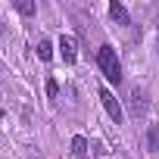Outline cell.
Returning a JSON list of instances; mask_svg holds the SVG:
<instances>
[{
  "label": "cell",
  "instance_id": "6da1fadb",
  "mask_svg": "<svg viewBox=\"0 0 159 159\" xmlns=\"http://www.w3.org/2000/svg\"><path fill=\"white\" fill-rule=\"evenodd\" d=\"M97 66H100V72H103V78L109 84H122V62H119L112 44H100L97 47Z\"/></svg>",
  "mask_w": 159,
  "mask_h": 159
},
{
  "label": "cell",
  "instance_id": "7a4b0ae2",
  "mask_svg": "<svg viewBox=\"0 0 159 159\" xmlns=\"http://www.w3.org/2000/svg\"><path fill=\"white\" fill-rule=\"evenodd\" d=\"M100 103H103V109L109 112V119H112L116 125H122V122H125V112H122V103L116 100V94H112L109 88H100Z\"/></svg>",
  "mask_w": 159,
  "mask_h": 159
},
{
  "label": "cell",
  "instance_id": "3957f363",
  "mask_svg": "<svg viewBox=\"0 0 159 159\" xmlns=\"http://www.w3.org/2000/svg\"><path fill=\"white\" fill-rule=\"evenodd\" d=\"M56 47H59V59H62L66 66H75V62H78V44H75L72 34H62Z\"/></svg>",
  "mask_w": 159,
  "mask_h": 159
},
{
  "label": "cell",
  "instance_id": "277c9868",
  "mask_svg": "<svg viewBox=\"0 0 159 159\" xmlns=\"http://www.w3.org/2000/svg\"><path fill=\"white\" fill-rule=\"evenodd\" d=\"M109 16H112L116 25H131V13L125 10V3H119V0H112V3H109Z\"/></svg>",
  "mask_w": 159,
  "mask_h": 159
},
{
  "label": "cell",
  "instance_id": "5b68a950",
  "mask_svg": "<svg viewBox=\"0 0 159 159\" xmlns=\"http://www.w3.org/2000/svg\"><path fill=\"white\" fill-rule=\"evenodd\" d=\"M131 112H134L137 119L147 112V94H143L140 88H134V94H131Z\"/></svg>",
  "mask_w": 159,
  "mask_h": 159
},
{
  "label": "cell",
  "instance_id": "8992f818",
  "mask_svg": "<svg viewBox=\"0 0 159 159\" xmlns=\"http://www.w3.org/2000/svg\"><path fill=\"white\" fill-rule=\"evenodd\" d=\"M147 150L159 153V125H147Z\"/></svg>",
  "mask_w": 159,
  "mask_h": 159
},
{
  "label": "cell",
  "instance_id": "52a82bcc",
  "mask_svg": "<svg viewBox=\"0 0 159 159\" xmlns=\"http://www.w3.org/2000/svg\"><path fill=\"white\" fill-rule=\"evenodd\" d=\"M38 59H41V62H50V59H53V44H50L47 38H41V44H38Z\"/></svg>",
  "mask_w": 159,
  "mask_h": 159
},
{
  "label": "cell",
  "instance_id": "ba28073f",
  "mask_svg": "<svg viewBox=\"0 0 159 159\" xmlns=\"http://www.w3.org/2000/svg\"><path fill=\"white\" fill-rule=\"evenodd\" d=\"M72 153L75 156H88V137L84 134H75L72 137Z\"/></svg>",
  "mask_w": 159,
  "mask_h": 159
},
{
  "label": "cell",
  "instance_id": "9c48e42d",
  "mask_svg": "<svg viewBox=\"0 0 159 159\" xmlns=\"http://www.w3.org/2000/svg\"><path fill=\"white\" fill-rule=\"evenodd\" d=\"M16 13L28 19V16H34V13H38V7L31 3V0H19V3H16Z\"/></svg>",
  "mask_w": 159,
  "mask_h": 159
},
{
  "label": "cell",
  "instance_id": "30bf717a",
  "mask_svg": "<svg viewBox=\"0 0 159 159\" xmlns=\"http://www.w3.org/2000/svg\"><path fill=\"white\" fill-rule=\"evenodd\" d=\"M56 94H59V84H56V78H47V97L53 100Z\"/></svg>",
  "mask_w": 159,
  "mask_h": 159
},
{
  "label": "cell",
  "instance_id": "8fae6325",
  "mask_svg": "<svg viewBox=\"0 0 159 159\" xmlns=\"http://www.w3.org/2000/svg\"><path fill=\"white\" fill-rule=\"evenodd\" d=\"M0 34H3V22H0Z\"/></svg>",
  "mask_w": 159,
  "mask_h": 159
},
{
  "label": "cell",
  "instance_id": "7c38bea8",
  "mask_svg": "<svg viewBox=\"0 0 159 159\" xmlns=\"http://www.w3.org/2000/svg\"><path fill=\"white\" fill-rule=\"evenodd\" d=\"M156 50H159V41H156Z\"/></svg>",
  "mask_w": 159,
  "mask_h": 159
}]
</instances>
